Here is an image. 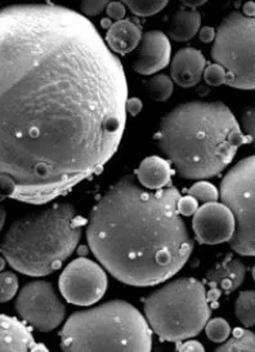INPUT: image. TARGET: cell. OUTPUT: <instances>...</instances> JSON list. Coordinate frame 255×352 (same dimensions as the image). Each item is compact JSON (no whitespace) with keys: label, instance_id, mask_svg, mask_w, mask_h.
<instances>
[{"label":"cell","instance_id":"obj_12","mask_svg":"<svg viewBox=\"0 0 255 352\" xmlns=\"http://www.w3.org/2000/svg\"><path fill=\"white\" fill-rule=\"evenodd\" d=\"M135 50L133 70L141 75L157 73L165 69L170 61L172 45L164 32L156 30L144 32Z\"/></svg>","mask_w":255,"mask_h":352},{"label":"cell","instance_id":"obj_1","mask_svg":"<svg viewBox=\"0 0 255 352\" xmlns=\"http://www.w3.org/2000/svg\"><path fill=\"white\" fill-rule=\"evenodd\" d=\"M128 84L96 26L54 4L0 10V200L45 204L102 170Z\"/></svg>","mask_w":255,"mask_h":352},{"label":"cell","instance_id":"obj_18","mask_svg":"<svg viewBox=\"0 0 255 352\" xmlns=\"http://www.w3.org/2000/svg\"><path fill=\"white\" fill-rule=\"evenodd\" d=\"M201 28V14L195 10L175 12L169 25V38L174 42H188Z\"/></svg>","mask_w":255,"mask_h":352},{"label":"cell","instance_id":"obj_29","mask_svg":"<svg viewBox=\"0 0 255 352\" xmlns=\"http://www.w3.org/2000/svg\"><path fill=\"white\" fill-rule=\"evenodd\" d=\"M106 12H107V16L110 19L116 20V21H120V20H123L124 17H125L126 10H125V6H124L122 1H110L107 4V7H106Z\"/></svg>","mask_w":255,"mask_h":352},{"label":"cell","instance_id":"obj_8","mask_svg":"<svg viewBox=\"0 0 255 352\" xmlns=\"http://www.w3.org/2000/svg\"><path fill=\"white\" fill-rule=\"evenodd\" d=\"M255 159L249 156L239 162L221 184L219 197L235 218V231L230 241L240 256L255 254Z\"/></svg>","mask_w":255,"mask_h":352},{"label":"cell","instance_id":"obj_23","mask_svg":"<svg viewBox=\"0 0 255 352\" xmlns=\"http://www.w3.org/2000/svg\"><path fill=\"white\" fill-rule=\"evenodd\" d=\"M204 328L208 338L214 343H223L231 334L230 324L222 318L206 321Z\"/></svg>","mask_w":255,"mask_h":352},{"label":"cell","instance_id":"obj_16","mask_svg":"<svg viewBox=\"0 0 255 352\" xmlns=\"http://www.w3.org/2000/svg\"><path fill=\"white\" fill-rule=\"evenodd\" d=\"M142 38L141 28L131 20H120L113 23L106 34L107 47L116 54L133 52Z\"/></svg>","mask_w":255,"mask_h":352},{"label":"cell","instance_id":"obj_9","mask_svg":"<svg viewBox=\"0 0 255 352\" xmlns=\"http://www.w3.org/2000/svg\"><path fill=\"white\" fill-rule=\"evenodd\" d=\"M16 310L21 319L41 331H51L61 324L66 307L48 281H31L20 290Z\"/></svg>","mask_w":255,"mask_h":352},{"label":"cell","instance_id":"obj_21","mask_svg":"<svg viewBox=\"0 0 255 352\" xmlns=\"http://www.w3.org/2000/svg\"><path fill=\"white\" fill-rule=\"evenodd\" d=\"M236 316L245 328H252L255 324L254 290L241 292L235 305Z\"/></svg>","mask_w":255,"mask_h":352},{"label":"cell","instance_id":"obj_14","mask_svg":"<svg viewBox=\"0 0 255 352\" xmlns=\"http://www.w3.org/2000/svg\"><path fill=\"white\" fill-rule=\"evenodd\" d=\"M206 67L204 54L196 48H182L174 54L172 80L182 88H191L200 83Z\"/></svg>","mask_w":255,"mask_h":352},{"label":"cell","instance_id":"obj_28","mask_svg":"<svg viewBox=\"0 0 255 352\" xmlns=\"http://www.w3.org/2000/svg\"><path fill=\"white\" fill-rule=\"evenodd\" d=\"M197 208H199V203L191 195L179 197L178 201H177V210H178V213L181 216H186V217L194 216L195 212L197 210Z\"/></svg>","mask_w":255,"mask_h":352},{"label":"cell","instance_id":"obj_20","mask_svg":"<svg viewBox=\"0 0 255 352\" xmlns=\"http://www.w3.org/2000/svg\"><path fill=\"white\" fill-rule=\"evenodd\" d=\"M144 87L148 96L156 102H165L173 94V80L164 74L155 75L144 82Z\"/></svg>","mask_w":255,"mask_h":352},{"label":"cell","instance_id":"obj_10","mask_svg":"<svg viewBox=\"0 0 255 352\" xmlns=\"http://www.w3.org/2000/svg\"><path fill=\"white\" fill-rule=\"evenodd\" d=\"M107 289V275L96 262L79 257L63 270L60 290L63 298L76 306H91L102 298Z\"/></svg>","mask_w":255,"mask_h":352},{"label":"cell","instance_id":"obj_36","mask_svg":"<svg viewBox=\"0 0 255 352\" xmlns=\"http://www.w3.org/2000/svg\"><path fill=\"white\" fill-rule=\"evenodd\" d=\"M5 219H7V210H5V208L0 206V231H1V228H3L4 223H5Z\"/></svg>","mask_w":255,"mask_h":352},{"label":"cell","instance_id":"obj_11","mask_svg":"<svg viewBox=\"0 0 255 352\" xmlns=\"http://www.w3.org/2000/svg\"><path fill=\"white\" fill-rule=\"evenodd\" d=\"M195 235L199 243L215 245L228 241L235 231V218L221 203H205L195 212Z\"/></svg>","mask_w":255,"mask_h":352},{"label":"cell","instance_id":"obj_38","mask_svg":"<svg viewBox=\"0 0 255 352\" xmlns=\"http://www.w3.org/2000/svg\"><path fill=\"white\" fill-rule=\"evenodd\" d=\"M5 265H7V261L4 257H0V271L5 269Z\"/></svg>","mask_w":255,"mask_h":352},{"label":"cell","instance_id":"obj_31","mask_svg":"<svg viewBox=\"0 0 255 352\" xmlns=\"http://www.w3.org/2000/svg\"><path fill=\"white\" fill-rule=\"evenodd\" d=\"M177 343V347L175 350L177 351L184 352H203L205 351V347L203 346V343L197 341H186V342H175Z\"/></svg>","mask_w":255,"mask_h":352},{"label":"cell","instance_id":"obj_37","mask_svg":"<svg viewBox=\"0 0 255 352\" xmlns=\"http://www.w3.org/2000/svg\"><path fill=\"white\" fill-rule=\"evenodd\" d=\"M113 25V22H111V19L109 20V19H103L102 20V28H104V29H109L110 26Z\"/></svg>","mask_w":255,"mask_h":352},{"label":"cell","instance_id":"obj_6","mask_svg":"<svg viewBox=\"0 0 255 352\" xmlns=\"http://www.w3.org/2000/svg\"><path fill=\"white\" fill-rule=\"evenodd\" d=\"M148 325L164 341L192 338L204 329L212 309L201 281L184 278L155 290L143 303Z\"/></svg>","mask_w":255,"mask_h":352},{"label":"cell","instance_id":"obj_24","mask_svg":"<svg viewBox=\"0 0 255 352\" xmlns=\"http://www.w3.org/2000/svg\"><path fill=\"white\" fill-rule=\"evenodd\" d=\"M188 195L195 197L197 203H213L219 199V192L212 184L200 181L188 188Z\"/></svg>","mask_w":255,"mask_h":352},{"label":"cell","instance_id":"obj_30","mask_svg":"<svg viewBox=\"0 0 255 352\" xmlns=\"http://www.w3.org/2000/svg\"><path fill=\"white\" fill-rule=\"evenodd\" d=\"M243 125H244V131L246 135H250L252 138L254 137V109L249 107L245 110V113L243 115Z\"/></svg>","mask_w":255,"mask_h":352},{"label":"cell","instance_id":"obj_13","mask_svg":"<svg viewBox=\"0 0 255 352\" xmlns=\"http://www.w3.org/2000/svg\"><path fill=\"white\" fill-rule=\"evenodd\" d=\"M245 276V265L240 259L234 258L232 254H227L219 265L206 274V281L210 288L209 293H206L209 303L217 306L221 296L235 292L244 283Z\"/></svg>","mask_w":255,"mask_h":352},{"label":"cell","instance_id":"obj_26","mask_svg":"<svg viewBox=\"0 0 255 352\" xmlns=\"http://www.w3.org/2000/svg\"><path fill=\"white\" fill-rule=\"evenodd\" d=\"M203 75H204L205 82L213 87H219L222 84H225V79H227L225 69L218 63H212L208 67H205Z\"/></svg>","mask_w":255,"mask_h":352},{"label":"cell","instance_id":"obj_2","mask_svg":"<svg viewBox=\"0 0 255 352\" xmlns=\"http://www.w3.org/2000/svg\"><path fill=\"white\" fill-rule=\"evenodd\" d=\"M179 197L172 185L148 190L126 175L93 207L88 244L115 279L133 287H153L184 267L194 241L177 210Z\"/></svg>","mask_w":255,"mask_h":352},{"label":"cell","instance_id":"obj_15","mask_svg":"<svg viewBox=\"0 0 255 352\" xmlns=\"http://www.w3.org/2000/svg\"><path fill=\"white\" fill-rule=\"evenodd\" d=\"M0 351H48L16 318L0 314Z\"/></svg>","mask_w":255,"mask_h":352},{"label":"cell","instance_id":"obj_5","mask_svg":"<svg viewBox=\"0 0 255 352\" xmlns=\"http://www.w3.org/2000/svg\"><path fill=\"white\" fill-rule=\"evenodd\" d=\"M63 351H151L153 331L142 314L124 300H111L72 314L61 333Z\"/></svg>","mask_w":255,"mask_h":352},{"label":"cell","instance_id":"obj_3","mask_svg":"<svg viewBox=\"0 0 255 352\" xmlns=\"http://www.w3.org/2000/svg\"><path fill=\"white\" fill-rule=\"evenodd\" d=\"M153 141L179 176L204 179L223 172L253 138L244 135L225 104L194 101L165 115Z\"/></svg>","mask_w":255,"mask_h":352},{"label":"cell","instance_id":"obj_32","mask_svg":"<svg viewBox=\"0 0 255 352\" xmlns=\"http://www.w3.org/2000/svg\"><path fill=\"white\" fill-rule=\"evenodd\" d=\"M143 104L142 101L137 97H132V98H128L126 102H125V111L128 114L132 115V116H137L142 111Z\"/></svg>","mask_w":255,"mask_h":352},{"label":"cell","instance_id":"obj_25","mask_svg":"<svg viewBox=\"0 0 255 352\" xmlns=\"http://www.w3.org/2000/svg\"><path fill=\"white\" fill-rule=\"evenodd\" d=\"M19 290V279L10 271H0V303L10 302Z\"/></svg>","mask_w":255,"mask_h":352},{"label":"cell","instance_id":"obj_27","mask_svg":"<svg viewBox=\"0 0 255 352\" xmlns=\"http://www.w3.org/2000/svg\"><path fill=\"white\" fill-rule=\"evenodd\" d=\"M111 0H82L80 11L85 17L98 16L107 7Z\"/></svg>","mask_w":255,"mask_h":352},{"label":"cell","instance_id":"obj_22","mask_svg":"<svg viewBox=\"0 0 255 352\" xmlns=\"http://www.w3.org/2000/svg\"><path fill=\"white\" fill-rule=\"evenodd\" d=\"M169 0H122L132 13L140 17H151L163 11Z\"/></svg>","mask_w":255,"mask_h":352},{"label":"cell","instance_id":"obj_34","mask_svg":"<svg viewBox=\"0 0 255 352\" xmlns=\"http://www.w3.org/2000/svg\"><path fill=\"white\" fill-rule=\"evenodd\" d=\"M181 1L184 3L186 7H190V8L195 10V8L200 7V6H204L208 0H181Z\"/></svg>","mask_w":255,"mask_h":352},{"label":"cell","instance_id":"obj_35","mask_svg":"<svg viewBox=\"0 0 255 352\" xmlns=\"http://www.w3.org/2000/svg\"><path fill=\"white\" fill-rule=\"evenodd\" d=\"M243 11H244V14L247 16V17H253V14H254V3L253 1L246 3L244 8H243Z\"/></svg>","mask_w":255,"mask_h":352},{"label":"cell","instance_id":"obj_4","mask_svg":"<svg viewBox=\"0 0 255 352\" xmlns=\"http://www.w3.org/2000/svg\"><path fill=\"white\" fill-rule=\"evenodd\" d=\"M85 223L71 204H54L14 221L0 243V253L21 274L47 276L74 253Z\"/></svg>","mask_w":255,"mask_h":352},{"label":"cell","instance_id":"obj_7","mask_svg":"<svg viewBox=\"0 0 255 352\" xmlns=\"http://www.w3.org/2000/svg\"><path fill=\"white\" fill-rule=\"evenodd\" d=\"M212 58L225 69L227 85L254 89V19L230 13L215 30Z\"/></svg>","mask_w":255,"mask_h":352},{"label":"cell","instance_id":"obj_17","mask_svg":"<svg viewBox=\"0 0 255 352\" xmlns=\"http://www.w3.org/2000/svg\"><path fill=\"white\" fill-rule=\"evenodd\" d=\"M140 185L148 190H159L172 185L173 170L170 163L159 156L146 157L135 170Z\"/></svg>","mask_w":255,"mask_h":352},{"label":"cell","instance_id":"obj_19","mask_svg":"<svg viewBox=\"0 0 255 352\" xmlns=\"http://www.w3.org/2000/svg\"><path fill=\"white\" fill-rule=\"evenodd\" d=\"M218 352H254L255 336L253 331L244 328H235L231 338L225 340L218 349Z\"/></svg>","mask_w":255,"mask_h":352},{"label":"cell","instance_id":"obj_33","mask_svg":"<svg viewBox=\"0 0 255 352\" xmlns=\"http://www.w3.org/2000/svg\"><path fill=\"white\" fill-rule=\"evenodd\" d=\"M199 38L203 43H213L215 36V30L210 26H204L203 29H199Z\"/></svg>","mask_w":255,"mask_h":352}]
</instances>
